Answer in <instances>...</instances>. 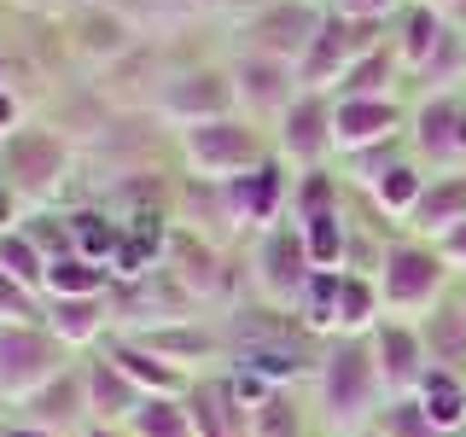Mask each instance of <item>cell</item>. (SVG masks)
Segmentation results:
<instances>
[{"mask_svg":"<svg viewBox=\"0 0 466 437\" xmlns=\"http://www.w3.org/2000/svg\"><path fill=\"white\" fill-rule=\"evenodd\" d=\"M187 414H193V432L198 437H245V414L228 402V391L216 385V379L187 385Z\"/></svg>","mask_w":466,"mask_h":437,"instance_id":"603a6c76","label":"cell"},{"mask_svg":"<svg viewBox=\"0 0 466 437\" xmlns=\"http://www.w3.org/2000/svg\"><path fill=\"white\" fill-rule=\"evenodd\" d=\"M0 437H65V432H47V426H29V420H12V426H0Z\"/></svg>","mask_w":466,"mask_h":437,"instance_id":"b9f144b4","label":"cell"},{"mask_svg":"<svg viewBox=\"0 0 466 437\" xmlns=\"http://www.w3.org/2000/svg\"><path fill=\"white\" fill-rule=\"evenodd\" d=\"M420 408H426V420L443 437H455V432H466V379H455V373H443V368H431L426 379H420Z\"/></svg>","mask_w":466,"mask_h":437,"instance_id":"cb8c5ba5","label":"cell"},{"mask_svg":"<svg viewBox=\"0 0 466 437\" xmlns=\"http://www.w3.org/2000/svg\"><path fill=\"white\" fill-rule=\"evenodd\" d=\"M82 385H87V414L99 420V426H128V420L140 414V385L116 368L111 356H94L82 361Z\"/></svg>","mask_w":466,"mask_h":437,"instance_id":"30bf717a","label":"cell"},{"mask_svg":"<svg viewBox=\"0 0 466 437\" xmlns=\"http://www.w3.org/2000/svg\"><path fill=\"white\" fill-rule=\"evenodd\" d=\"M65 164H70V152H65V140H53V135H12L6 140V181H12V193H29V198H47L58 181H65Z\"/></svg>","mask_w":466,"mask_h":437,"instance_id":"ba28073f","label":"cell"},{"mask_svg":"<svg viewBox=\"0 0 466 437\" xmlns=\"http://www.w3.org/2000/svg\"><path fill=\"white\" fill-rule=\"evenodd\" d=\"M455 117H461L455 99H431V106L420 111V152H426L431 164L461 158V152H455Z\"/></svg>","mask_w":466,"mask_h":437,"instance_id":"836d02e7","label":"cell"},{"mask_svg":"<svg viewBox=\"0 0 466 437\" xmlns=\"http://www.w3.org/2000/svg\"><path fill=\"white\" fill-rule=\"evenodd\" d=\"M455 222H466V175H437V181H426V193H420L408 228H414L420 239L437 245Z\"/></svg>","mask_w":466,"mask_h":437,"instance_id":"ffe728a7","label":"cell"},{"mask_svg":"<svg viewBox=\"0 0 466 437\" xmlns=\"http://www.w3.org/2000/svg\"><path fill=\"white\" fill-rule=\"evenodd\" d=\"M443 24H437V12L431 6H420L414 12V18H408V36H402V58H408V65H426V58L437 53V47H443Z\"/></svg>","mask_w":466,"mask_h":437,"instance_id":"d590c367","label":"cell"},{"mask_svg":"<svg viewBox=\"0 0 466 437\" xmlns=\"http://www.w3.org/2000/svg\"><path fill=\"white\" fill-rule=\"evenodd\" d=\"M303 6H309V0H303Z\"/></svg>","mask_w":466,"mask_h":437,"instance_id":"7dc6e473","label":"cell"},{"mask_svg":"<svg viewBox=\"0 0 466 437\" xmlns=\"http://www.w3.org/2000/svg\"><path fill=\"white\" fill-rule=\"evenodd\" d=\"M390 135H397V106L390 99H344L332 111V146H344V152H368Z\"/></svg>","mask_w":466,"mask_h":437,"instance_id":"ac0fdd59","label":"cell"},{"mask_svg":"<svg viewBox=\"0 0 466 437\" xmlns=\"http://www.w3.org/2000/svg\"><path fill=\"white\" fill-rule=\"evenodd\" d=\"M339 6H344V12H356V18H368V12L379 18V12H390V0H339Z\"/></svg>","mask_w":466,"mask_h":437,"instance_id":"7bdbcfd3","label":"cell"},{"mask_svg":"<svg viewBox=\"0 0 466 437\" xmlns=\"http://www.w3.org/2000/svg\"><path fill=\"white\" fill-rule=\"evenodd\" d=\"M315 210H332V181L320 169L303 175V187H298V222L303 216H315Z\"/></svg>","mask_w":466,"mask_h":437,"instance_id":"74e56055","label":"cell"},{"mask_svg":"<svg viewBox=\"0 0 466 437\" xmlns=\"http://www.w3.org/2000/svg\"><path fill=\"white\" fill-rule=\"evenodd\" d=\"M443 280H449V262L426 239H397V245L379 251V298H385V315H426L443 298Z\"/></svg>","mask_w":466,"mask_h":437,"instance_id":"3957f363","label":"cell"},{"mask_svg":"<svg viewBox=\"0 0 466 437\" xmlns=\"http://www.w3.org/2000/svg\"><path fill=\"white\" fill-rule=\"evenodd\" d=\"M82 437H128V426H99V420H87Z\"/></svg>","mask_w":466,"mask_h":437,"instance_id":"ee69618b","label":"cell"},{"mask_svg":"<svg viewBox=\"0 0 466 437\" xmlns=\"http://www.w3.org/2000/svg\"><path fill=\"white\" fill-rule=\"evenodd\" d=\"M298 228H303V245H309V262H315V269H344L350 239H344V216H339V204H332V210L303 216Z\"/></svg>","mask_w":466,"mask_h":437,"instance_id":"f1b7e54d","label":"cell"},{"mask_svg":"<svg viewBox=\"0 0 466 437\" xmlns=\"http://www.w3.org/2000/svg\"><path fill=\"white\" fill-rule=\"evenodd\" d=\"M455 152L466 158V106H461V117H455Z\"/></svg>","mask_w":466,"mask_h":437,"instance_id":"f6af8a7d","label":"cell"},{"mask_svg":"<svg viewBox=\"0 0 466 437\" xmlns=\"http://www.w3.org/2000/svg\"><path fill=\"white\" fill-rule=\"evenodd\" d=\"M41 310H47V298H41V291H29V286H18V280H6V274H0V327L41 320Z\"/></svg>","mask_w":466,"mask_h":437,"instance_id":"8d00e7d4","label":"cell"},{"mask_svg":"<svg viewBox=\"0 0 466 437\" xmlns=\"http://www.w3.org/2000/svg\"><path fill=\"white\" fill-rule=\"evenodd\" d=\"M309 432V420H303V408L291 391H274L262 408H251L245 414V437H303Z\"/></svg>","mask_w":466,"mask_h":437,"instance_id":"d6a6232c","label":"cell"},{"mask_svg":"<svg viewBox=\"0 0 466 437\" xmlns=\"http://www.w3.org/2000/svg\"><path fill=\"white\" fill-rule=\"evenodd\" d=\"M426 6H431V0H426Z\"/></svg>","mask_w":466,"mask_h":437,"instance_id":"c3c4849f","label":"cell"},{"mask_svg":"<svg viewBox=\"0 0 466 437\" xmlns=\"http://www.w3.org/2000/svg\"><path fill=\"white\" fill-rule=\"evenodd\" d=\"M12 128H18V99L0 87V140H12Z\"/></svg>","mask_w":466,"mask_h":437,"instance_id":"60d3db41","label":"cell"},{"mask_svg":"<svg viewBox=\"0 0 466 437\" xmlns=\"http://www.w3.org/2000/svg\"><path fill=\"white\" fill-rule=\"evenodd\" d=\"M373 432L379 437H443L426 420V408H420V397H385L373 414Z\"/></svg>","mask_w":466,"mask_h":437,"instance_id":"e575fe53","label":"cell"},{"mask_svg":"<svg viewBox=\"0 0 466 437\" xmlns=\"http://www.w3.org/2000/svg\"><path fill=\"white\" fill-rule=\"evenodd\" d=\"M0 233H18V193L6 175H0Z\"/></svg>","mask_w":466,"mask_h":437,"instance_id":"ab89813d","label":"cell"},{"mask_svg":"<svg viewBox=\"0 0 466 437\" xmlns=\"http://www.w3.org/2000/svg\"><path fill=\"white\" fill-rule=\"evenodd\" d=\"M339 310H344V269H315L298 298V320L315 339H327V332L339 339Z\"/></svg>","mask_w":466,"mask_h":437,"instance_id":"7402d4cb","label":"cell"},{"mask_svg":"<svg viewBox=\"0 0 466 437\" xmlns=\"http://www.w3.org/2000/svg\"><path fill=\"white\" fill-rule=\"evenodd\" d=\"M280 123H286L280 128L286 158H291V164H303V169H315L320 158H327V146H332V111H327V99L298 94V106H291Z\"/></svg>","mask_w":466,"mask_h":437,"instance_id":"9a60e30c","label":"cell"},{"mask_svg":"<svg viewBox=\"0 0 466 437\" xmlns=\"http://www.w3.org/2000/svg\"><path fill=\"white\" fill-rule=\"evenodd\" d=\"M128 437H198L193 414H187V397H146L140 414L128 420Z\"/></svg>","mask_w":466,"mask_h":437,"instance_id":"f546056e","label":"cell"},{"mask_svg":"<svg viewBox=\"0 0 466 437\" xmlns=\"http://www.w3.org/2000/svg\"><path fill=\"white\" fill-rule=\"evenodd\" d=\"M58 373H70V350L58 344L41 320L0 327V402L24 408L35 391H47Z\"/></svg>","mask_w":466,"mask_h":437,"instance_id":"7a4b0ae2","label":"cell"},{"mask_svg":"<svg viewBox=\"0 0 466 437\" xmlns=\"http://www.w3.org/2000/svg\"><path fill=\"white\" fill-rule=\"evenodd\" d=\"M356 437H379V432H373V426H368V432H356Z\"/></svg>","mask_w":466,"mask_h":437,"instance_id":"bcb514c9","label":"cell"},{"mask_svg":"<svg viewBox=\"0 0 466 437\" xmlns=\"http://www.w3.org/2000/svg\"><path fill=\"white\" fill-rule=\"evenodd\" d=\"M233 99L257 117H274V111H291L298 106V70L286 58H268V53H245L233 65Z\"/></svg>","mask_w":466,"mask_h":437,"instance_id":"52a82bcc","label":"cell"},{"mask_svg":"<svg viewBox=\"0 0 466 437\" xmlns=\"http://www.w3.org/2000/svg\"><path fill=\"white\" fill-rule=\"evenodd\" d=\"M216 245L204 233H175L169 257H164V280L181 291V298H216L222 291V274H216Z\"/></svg>","mask_w":466,"mask_h":437,"instance_id":"4fadbf2b","label":"cell"},{"mask_svg":"<svg viewBox=\"0 0 466 437\" xmlns=\"http://www.w3.org/2000/svg\"><path fill=\"white\" fill-rule=\"evenodd\" d=\"M228 82L222 76H181V82H169L164 87V99H157V106H164V117H175V123H216V117L228 111Z\"/></svg>","mask_w":466,"mask_h":437,"instance_id":"44dd1931","label":"cell"},{"mask_svg":"<svg viewBox=\"0 0 466 437\" xmlns=\"http://www.w3.org/2000/svg\"><path fill=\"white\" fill-rule=\"evenodd\" d=\"M373 368H379V385H385V397H414L420 379L431 373L426 361V344H420V327H408L402 315H385L373 327Z\"/></svg>","mask_w":466,"mask_h":437,"instance_id":"8992f818","label":"cell"},{"mask_svg":"<svg viewBox=\"0 0 466 437\" xmlns=\"http://www.w3.org/2000/svg\"><path fill=\"white\" fill-rule=\"evenodd\" d=\"M18 420H29V426H47V432H65V437H82V426L94 414H87V385H82V368H70V373H58L47 391H35L24 408H18Z\"/></svg>","mask_w":466,"mask_h":437,"instance_id":"8fae6325","label":"cell"},{"mask_svg":"<svg viewBox=\"0 0 466 437\" xmlns=\"http://www.w3.org/2000/svg\"><path fill=\"white\" fill-rule=\"evenodd\" d=\"M47 269H53V257L41 251L24 228L18 233H0V274H6V280H18V286H29V291L47 298Z\"/></svg>","mask_w":466,"mask_h":437,"instance_id":"4316f807","label":"cell"},{"mask_svg":"<svg viewBox=\"0 0 466 437\" xmlns=\"http://www.w3.org/2000/svg\"><path fill=\"white\" fill-rule=\"evenodd\" d=\"M309 274H315V262H309V245H303V228L274 222V228L257 233L251 280H257V291H262L268 303H291V310H298V298H303V286H309Z\"/></svg>","mask_w":466,"mask_h":437,"instance_id":"5b68a950","label":"cell"},{"mask_svg":"<svg viewBox=\"0 0 466 437\" xmlns=\"http://www.w3.org/2000/svg\"><path fill=\"white\" fill-rule=\"evenodd\" d=\"M181 152H187V169H193L198 181H210V187L233 181V175L262 169L257 135L245 123H228V117H216V123H193V128H187V140H181Z\"/></svg>","mask_w":466,"mask_h":437,"instance_id":"277c9868","label":"cell"},{"mask_svg":"<svg viewBox=\"0 0 466 437\" xmlns=\"http://www.w3.org/2000/svg\"><path fill=\"white\" fill-rule=\"evenodd\" d=\"M437 257H443L449 269H466V222H455L443 239H437Z\"/></svg>","mask_w":466,"mask_h":437,"instance_id":"f35d334b","label":"cell"},{"mask_svg":"<svg viewBox=\"0 0 466 437\" xmlns=\"http://www.w3.org/2000/svg\"><path fill=\"white\" fill-rule=\"evenodd\" d=\"M111 320H116L111 315V291H106V298H47V310H41V327H47L65 350L94 344Z\"/></svg>","mask_w":466,"mask_h":437,"instance_id":"2e32d148","label":"cell"},{"mask_svg":"<svg viewBox=\"0 0 466 437\" xmlns=\"http://www.w3.org/2000/svg\"><path fill=\"white\" fill-rule=\"evenodd\" d=\"M116 274L106 269V262H87V257H53L47 269V298H106Z\"/></svg>","mask_w":466,"mask_h":437,"instance_id":"484cf974","label":"cell"},{"mask_svg":"<svg viewBox=\"0 0 466 437\" xmlns=\"http://www.w3.org/2000/svg\"><path fill=\"white\" fill-rule=\"evenodd\" d=\"M350 58H356V36H350L344 24H320V36H315V47L303 53L298 76H303V87H320V70H327V76H339Z\"/></svg>","mask_w":466,"mask_h":437,"instance_id":"83f0119b","label":"cell"},{"mask_svg":"<svg viewBox=\"0 0 466 437\" xmlns=\"http://www.w3.org/2000/svg\"><path fill=\"white\" fill-rule=\"evenodd\" d=\"M222 204H228V228L233 233H262L274 228V216H280L286 204V175L274 164H262L251 175H233V181H222Z\"/></svg>","mask_w":466,"mask_h":437,"instance_id":"9c48e42d","label":"cell"},{"mask_svg":"<svg viewBox=\"0 0 466 437\" xmlns=\"http://www.w3.org/2000/svg\"><path fill=\"white\" fill-rule=\"evenodd\" d=\"M251 36H257L251 53H268V58H286V65H291L298 53L315 47L320 24H315V12L303 6V0H291V6H280V12H262V18L251 24Z\"/></svg>","mask_w":466,"mask_h":437,"instance_id":"e0dca14e","label":"cell"},{"mask_svg":"<svg viewBox=\"0 0 466 437\" xmlns=\"http://www.w3.org/2000/svg\"><path fill=\"white\" fill-rule=\"evenodd\" d=\"M385 320V298H379L373 274L344 269V310H339V339H373V327Z\"/></svg>","mask_w":466,"mask_h":437,"instance_id":"d4e9b609","label":"cell"},{"mask_svg":"<svg viewBox=\"0 0 466 437\" xmlns=\"http://www.w3.org/2000/svg\"><path fill=\"white\" fill-rule=\"evenodd\" d=\"M123 339H140L152 356H164L169 368H198V361L222 356V332L198 327V320H164V327H146V332H123Z\"/></svg>","mask_w":466,"mask_h":437,"instance_id":"5bb4252c","label":"cell"},{"mask_svg":"<svg viewBox=\"0 0 466 437\" xmlns=\"http://www.w3.org/2000/svg\"><path fill=\"white\" fill-rule=\"evenodd\" d=\"M315 379H320V420H327V432L356 437L373 426L379 402H385V385H379L368 339H332L320 350Z\"/></svg>","mask_w":466,"mask_h":437,"instance_id":"6da1fadb","label":"cell"},{"mask_svg":"<svg viewBox=\"0 0 466 437\" xmlns=\"http://www.w3.org/2000/svg\"><path fill=\"white\" fill-rule=\"evenodd\" d=\"M414 327H420V344H426L431 368L466 379V298H437Z\"/></svg>","mask_w":466,"mask_h":437,"instance_id":"7c38bea8","label":"cell"},{"mask_svg":"<svg viewBox=\"0 0 466 437\" xmlns=\"http://www.w3.org/2000/svg\"><path fill=\"white\" fill-rule=\"evenodd\" d=\"M420 193H426V175H420L414 164H385V175L373 181V204L385 216H414V204H420Z\"/></svg>","mask_w":466,"mask_h":437,"instance_id":"1f68e13d","label":"cell"},{"mask_svg":"<svg viewBox=\"0 0 466 437\" xmlns=\"http://www.w3.org/2000/svg\"><path fill=\"white\" fill-rule=\"evenodd\" d=\"M70 245H76V257H87V262H116V251H123V228L116 222H106L99 210H82V216H70Z\"/></svg>","mask_w":466,"mask_h":437,"instance_id":"4dcf8cb0","label":"cell"},{"mask_svg":"<svg viewBox=\"0 0 466 437\" xmlns=\"http://www.w3.org/2000/svg\"><path fill=\"white\" fill-rule=\"evenodd\" d=\"M106 356L140 385V397H187V373H181V368H169L164 356H152V350H146L140 339H111V344H106Z\"/></svg>","mask_w":466,"mask_h":437,"instance_id":"d6986e66","label":"cell"}]
</instances>
